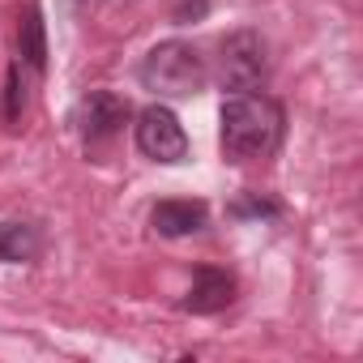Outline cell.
<instances>
[{
  "label": "cell",
  "instance_id": "cell-2",
  "mask_svg": "<svg viewBox=\"0 0 363 363\" xmlns=\"http://www.w3.org/2000/svg\"><path fill=\"white\" fill-rule=\"evenodd\" d=\"M141 86L158 99H193L206 86V60L193 43L167 39L141 60Z\"/></svg>",
  "mask_w": 363,
  "mask_h": 363
},
{
  "label": "cell",
  "instance_id": "cell-4",
  "mask_svg": "<svg viewBox=\"0 0 363 363\" xmlns=\"http://www.w3.org/2000/svg\"><path fill=\"white\" fill-rule=\"evenodd\" d=\"M137 150L145 158H154V162H179L189 154V137H184V128H179L171 107L150 103L137 116Z\"/></svg>",
  "mask_w": 363,
  "mask_h": 363
},
{
  "label": "cell",
  "instance_id": "cell-1",
  "mask_svg": "<svg viewBox=\"0 0 363 363\" xmlns=\"http://www.w3.org/2000/svg\"><path fill=\"white\" fill-rule=\"evenodd\" d=\"M218 141H223V154L231 162H257V158H269L282 141V107L261 94V90H248V94H227L223 111H218Z\"/></svg>",
  "mask_w": 363,
  "mask_h": 363
},
{
  "label": "cell",
  "instance_id": "cell-9",
  "mask_svg": "<svg viewBox=\"0 0 363 363\" xmlns=\"http://www.w3.org/2000/svg\"><path fill=\"white\" fill-rule=\"evenodd\" d=\"M39 252V235L22 223H5L0 227V261H30Z\"/></svg>",
  "mask_w": 363,
  "mask_h": 363
},
{
  "label": "cell",
  "instance_id": "cell-7",
  "mask_svg": "<svg viewBox=\"0 0 363 363\" xmlns=\"http://www.w3.org/2000/svg\"><path fill=\"white\" fill-rule=\"evenodd\" d=\"M150 223H154L158 235H171V240L175 235H193V231L206 227V206L201 201H158Z\"/></svg>",
  "mask_w": 363,
  "mask_h": 363
},
{
  "label": "cell",
  "instance_id": "cell-3",
  "mask_svg": "<svg viewBox=\"0 0 363 363\" xmlns=\"http://www.w3.org/2000/svg\"><path fill=\"white\" fill-rule=\"evenodd\" d=\"M265 73H269V56H265V39L257 30H235L218 43V86L227 94L261 90Z\"/></svg>",
  "mask_w": 363,
  "mask_h": 363
},
{
  "label": "cell",
  "instance_id": "cell-5",
  "mask_svg": "<svg viewBox=\"0 0 363 363\" xmlns=\"http://www.w3.org/2000/svg\"><path fill=\"white\" fill-rule=\"evenodd\" d=\"M73 124L82 133L86 145H99V141H111L124 124H128V103L111 90H90L77 107H73Z\"/></svg>",
  "mask_w": 363,
  "mask_h": 363
},
{
  "label": "cell",
  "instance_id": "cell-10",
  "mask_svg": "<svg viewBox=\"0 0 363 363\" xmlns=\"http://www.w3.org/2000/svg\"><path fill=\"white\" fill-rule=\"evenodd\" d=\"M9 103H5V116L18 124V116H22V107H26V86H22V69H9V94H5Z\"/></svg>",
  "mask_w": 363,
  "mask_h": 363
},
{
  "label": "cell",
  "instance_id": "cell-8",
  "mask_svg": "<svg viewBox=\"0 0 363 363\" xmlns=\"http://www.w3.org/2000/svg\"><path fill=\"white\" fill-rule=\"evenodd\" d=\"M18 48H22V60H26V65H35V69H43V65H48L43 18H39V9H35V5H30V9L22 13V22H18Z\"/></svg>",
  "mask_w": 363,
  "mask_h": 363
},
{
  "label": "cell",
  "instance_id": "cell-6",
  "mask_svg": "<svg viewBox=\"0 0 363 363\" xmlns=\"http://www.w3.org/2000/svg\"><path fill=\"white\" fill-rule=\"evenodd\" d=\"M235 299V278L227 269H214V265H201L189 295H184V312H197V316H210V312H223L227 303Z\"/></svg>",
  "mask_w": 363,
  "mask_h": 363
}]
</instances>
